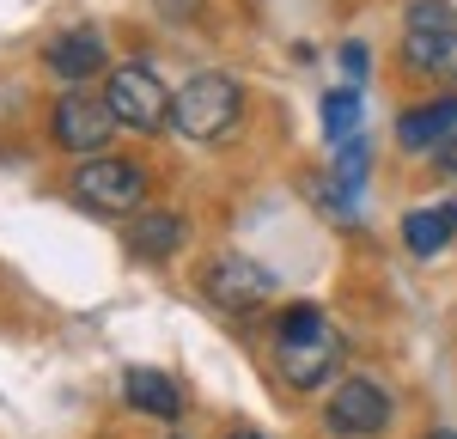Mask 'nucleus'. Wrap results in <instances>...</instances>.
Wrapping results in <instances>:
<instances>
[{
	"mask_svg": "<svg viewBox=\"0 0 457 439\" xmlns=\"http://www.w3.org/2000/svg\"><path fill=\"white\" fill-rule=\"evenodd\" d=\"M342 329L329 324L317 305H287L275 324V372L293 391H323L342 372Z\"/></svg>",
	"mask_w": 457,
	"mask_h": 439,
	"instance_id": "f257e3e1",
	"label": "nucleus"
},
{
	"mask_svg": "<svg viewBox=\"0 0 457 439\" xmlns=\"http://www.w3.org/2000/svg\"><path fill=\"white\" fill-rule=\"evenodd\" d=\"M238 116H245V92L232 73H195L171 98V128L189 141H226L238 128Z\"/></svg>",
	"mask_w": 457,
	"mask_h": 439,
	"instance_id": "f03ea898",
	"label": "nucleus"
},
{
	"mask_svg": "<svg viewBox=\"0 0 457 439\" xmlns=\"http://www.w3.org/2000/svg\"><path fill=\"white\" fill-rule=\"evenodd\" d=\"M104 104L116 116V128H135V135H153V128H171V92L159 86V73L146 62H122V68L104 79Z\"/></svg>",
	"mask_w": 457,
	"mask_h": 439,
	"instance_id": "7ed1b4c3",
	"label": "nucleus"
},
{
	"mask_svg": "<svg viewBox=\"0 0 457 439\" xmlns=\"http://www.w3.org/2000/svg\"><path fill=\"white\" fill-rule=\"evenodd\" d=\"M73 195H79L92 214H141L146 171L135 165V159L92 153V159H79V171H73Z\"/></svg>",
	"mask_w": 457,
	"mask_h": 439,
	"instance_id": "20e7f679",
	"label": "nucleus"
},
{
	"mask_svg": "<svg viewBox=\"0 0 457 439\" xmlns=\"http://www.w3.org/2000/svg\"><path fill=\"white\" fill-rule=\"evenodd\" d=\"M403 62L415 73H445V79H457V12L445 0H415L409 6Z\"/></svg>",
	"mask_w": 457,
	"mask_h": 439,
	"instance_id": "39448f33",
	"label": "nucleus"
},
{
	"mask_svg": "<svg viewBox=\"0 0 457 439\" xmlns=\"http://www.w3.org/2000/svg\"><path fill=\"white\" fill-rule=\"evenodd\" d=\"M396 415V402L378 378H342L329 391V409H323V427L336 439H378Z\"/></svg>",
	"mask_w": 457,
	"mask_h": 439,
	"instance_id": "423d86ee",
	"label": "nucleus"
},
{
	"mask_svg": "<svg viewBox=\"0 0 457 439\" xmlns=\"http://www.w3.org/2000/svg\"><path fill=\"white\" fill-rule=\"evenodd\" d=\"M110 128H116L110 104H104V98H92L86 86H68V92L55 98V110H49V135H55V146H68V153H79V159L104 153Z\"/></svg>",
	"mask_w": 457,
	"mask_h": 439,
	"instance_id": "0eeeda50",
	"label": "nucleus"
},
{
	"mask_svg": "<svg viewBox=\"0 0 457 439\" xmlns=\"http://www.w3.org/2000/svg\"><path fill=\"white\" fill-rule=\"evenodd\" d=\"M202 293H208L220 311H256L275 299V275L256 269L250 256H213L208 275H202Z\"/></svg>",
	"mask_w": 457,
	"mask_h": 439,
	"instance_id": "6e6552de",
	"label": "nucleus"
},
{
	"mask_svg": "<svg viewBox=\"0 0 457 439\" xmlns=\"http://www.w3.org/2000/svg\"><path fill=\"white\" fill-rule=\"evenodd\" d=\"M452 135H457V98L415 104V110H403V122H396V141L409 146V153H439Z\"/></svg>",
	"mask_w": 457,
	"mask_h": 439,
	"instance_id": "1a4fd4ad",
	"label": "nucleus"
},
{
	"mask_svg": "<svg viewBox=\"0 0 457 439\" xmlns=\"http://www.w3.org/2000/svg\"><path fill=\"white\" fill-rule=\"evenodd\" d=\"M98 68H104V37L92 25H73V31H62L49 43V73H62L68 86H79L86 73H98Z\"/></svg>",
	"mask_w": 457,
	"mask_h": 439,
	"instance_id": "9d476101",
	"label": "nucleus"
},
{
	"mask_svg": "<svg viewBox=\"0 0 457 439\" xmlns=\"http://www.w3.org/2000/svg\"><path fill=\"white\" fill-rule=\"evenodd\" d=\"M457 238V202H427L403 214V244L415 256H439Z\"/></svg>",
	"mask_w": 457,
	"mask_h": 439,
	"instance_id": "9b49d317",
	"label": "nucleus"
},
{
	"mask_svg": "<svg viewBox=\"0 0 457 439\" xmlns=\"http://www.w3.org/2000/svg\"><path fill=\"white\" fill-rule=\"evenodd\" d=\"M122 397L135 402L141 415H153V421H183V391H177L159 366H135L122 378Z\"/></svg>",
	"mask_w": 457,
	"mask_h": 439,
	"instance_id": "f8f14e48",
	"label": "nucleus"
},
{
	"mask_svg": "<svg viewBox=\"0 0 457 439\" xmlns=\"http://www.w3.org/2000/svg\"><path fill=\"white\" fill-rule=\"evenodd\" d=\"M129 251H135V256H146V262H165V256H177V251H183V214H171V208L135 214Z\"/></svg>",
	"mask_w": 457,
	"mask_h": 439,
	"instance_id": "ddd939ff",
	"label": "nucleus"
},
{
	"mask_svg": "<svg viewBox=\"0 0 457 439\" xmlns=\"http://www.w3.org/2000/svg\"><path fill=\"white\" fill-rule=\"evenodd\" d=\"M323 128H329V141H342V146L353 141V128H360V92L353 86L323 98Z\"/></svg>",
	"mask_w": 457,
	"mask_h": 439,
	"instance_id": "4468645a",
	"label": "nucleus"
},
{
	"mask_svg": "<svg viewBox=\"0 0 457 439\" xmlns=\"http://www.w3.org/2000/svg\"><path fill=\"white\" fill-rule=\"evenodd\" d=\"M360 178H366V146L348 141L342 159H336V183H342V189H360Z\"/></svg>",
	"mask_w": 457,
	"mask_h": 439,
	"instance_id": "2eb2a0df",
	"label": "nucleus"
},
{
	"mask_svg": "<svg viewBox=\"0 0 457 439\" xmlns=\"http://www.w3.org/2000/svg\"><path fill=\"white\" fill-rule=\"evenodd\" d=\"M433 165H439V178H452V183H457V135L439 146V153H433Z\"/></svg>",
	"mask_w": 457,
	"mask_h": 439,
	"instance_id": "dca6fc26",
	"label": "nucleus"
},
{
	"mask_svg": "<svg viewBox=\"0 0 457 439\" xmlns=\"http://www.w3.org/2000/svg\"><path fill=\"white\" fill-rule=\"evenodd\" d=\"M342 68H348L353 79H360V73H366V49H360V43H348V49H342Z\"/></svg>",
	"mask_w": 457,
	"mask_h": 439,
	"instance_id": "f3484780",
	"label": "nucleus"
},
{
	"mask_svg": "<svg viewBox=\"0 0 457 439\" xmlns=\"http://www.w3.org/2000/svg\"><path fill=\"white\" fill-rule=\"evenodd\" d=\"M226 439H269V434H256V427H238V434H226Z\"/></svg>",
	"mask_w": 457,
	"mask_h": 439,
	"instance_id": "a211bd4d",
	"label": "nucleus"
},
{
	"mask_svg": "<svg viewBox=\"0 0 457 439\" xmlns=\"http://www.w3.org/2000/svg\"><path fill=\"white\" fill-rule=\"evenodd\" d=\"M421 439H457V434H445V427H433V434H421Z\"/></svg>",
	"mask_w": 457,
	"mask_h": 439,
	"instance_id": "6ab92c4d",
	"label": "nucleus"
}]
</instances>
